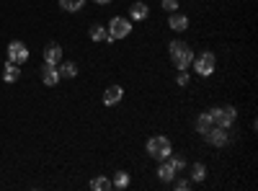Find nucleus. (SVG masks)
<instances>
[{
  "mask_svg": "<svg viewBox=\"0 0 258 191\" xmlns=\"http://www.w3.org/2000/svg\"><path fill=\"white\" fill-rule=\"evenodd\" d=\"M168 54H170V59H173L176 70H188L191 62H194V49L186 44V41H170Z\"/></svg>",
  "mask_w": 258,
  "mask_h": 191,
  "instance_id": "obj_1",
  "label": "nucleus"
},
{
  "mask_svg": "<svg viewBox=\"0 0 258 191\" xmlns=\"http://www.w3.org/2000/svg\"><path fill=\"white\" fill-rule=\"evenodd\" d=\"M129 34H132V21L129 18H111L109 21V29H106V39L103 41H109V44H114L116 39H126Z\"/></svg>",
  "mask_w": 258,
  "mask_h": 191,
  "instance_id": "obj_2",
  "label": "nucleus"
},
{
  "mask_svg": "<svg viewBox=\"0 0 258 191\" xmlns=\"http://www.w3.org/2000/svg\"><path fill=\"white\" fill-rule=\"evenodd\" d=\"M170 153H173V145H170L168 137L158 135V137H150L147 140V155L155 158V160H165Z\"/></svg>",
  "mask_w": 258,
  "mask_h": 191,
  "instance_id": "obj_3",
  "label": "nucleus"
},
{
  "mask_svg": "<svg viewBox=\"0 0 258 191\" xmlns=\"http://www.w3.org/2000/svg\"><path fill=\"white\" fill-rule=\"evenodd\" d=\"M212 121L214 126H222V130H230L238 119V111H235V106H217V109H212Z\"/></svg>",
  "mask_w": 258,
  "mask_h": 191,
  "instance_id": "obj_4",
  "label": "nucleus"
},
{
  "mask_svg": "<svg viewBox=\"0 0 258 191\" xmlns=\"http://www.w3.org/2000/svg\"><path fill=\"white\" fill-rule=\"evenodd\" d=\"M194 73L202 75V78H209L214 70H217V57H214L212 52H202L199 57H194Z\"/></svg>",
  "mask_w": 258,
  "mask_h": 191,
  "instance_id": "obj_5",
  "label": "nucleus"
},
{
  "mask_svg": "<svg viewBox=\"0 0 258 191\" xmlns=\"http://www.w3.org/2000/svg\"><path fill=\"white\" fill-rule=\"evenodd\" d=\"M8 59L16 62V65H24V62L29 59V49L24 41H11L8 44Z\"/></svg>",
  "mask_w": 258,
  "mask_h": 191,
  "instance_id": "obj_6",
  "label": "nucleus"
},
{
  "mask_svg": "<svg viewBox=\"0 0 258 191\" xmlns=\"http://www.w3.org/2000/svg\"><path fill=\"white\" fill-rule=\"evenodd\" d=\"M204 140L214 147H225L230 142V135H227V130H222V126H212V130L204 135Z\"/></svg>",
  "mask_w": 258,
  "mask_h": 191,
  "instance_id": "obj_7",
  "label": "nucleus"
},
{
  "mask_svg": "<svg viewBox=\"0 0 258 191\" xmlns=\"http://www.w3.org/2000/svg\"><path fill=\"white\" fill-rule=\"evenodd\" d=\"M41 83L44 86H57L59 83V70H57V65H49V62H44V68H41Z\"/></svg>",
  "mask_w": 258,
  "mask_h": 191,
  "instance_id": "obj_8",
  "label": "nucleus"
},
{
  "mask_svg": "<svg viewBox=\"0 0 258 191\" xmlns=\"http://www.w3.org/2000/svg\"><path fill=\"white\" fill-rule=\"evenodd\" d=\"M121 98H124V88L121 86H109L103 91V103L106 106H116Z\"/></svg>",
  "mask_w": 258,
  "mask_h": 191,
  "instance_id": "obj_9",
  "label": "nucleus"
},
{
  "mask_svg": "<svg viewBox=\"0 0 258 191\" xmlns=\"http://www.w3.org/2000/svg\"><path fill=\"white\" fill-rule=\"evenodd\" d=\"M168 26L173 29V31H186L188 29V16H183V13H178V11H173L170 13V18H168Z\"/></svg>",
  "mask_w": 258,
  "mask_h": 191,
  "instance_id": "obj_10",
  "label": "nucleus"
},
{
  "mask_svg": "<svg viewBox=\"0 0 258 191\" xmlns=\"http://www.w3.org/2000/svg\"><path fill=\"white\" fill-rule=\"evenodd\" d=\"M176 173H178V171H176L173 165H170V160H168V158H165V160H160V165H158V178H160L163 183H170Z\"/></svg>",
  "mask_w": 258,
  "mask_h": 191,
  "instance_id": "obj_11",
  "label": "nucleus"
},
{
  "mask_svg": "<svg viewBox=\"0 0 258 191\" xmlns=\"http://www.w3.org/2000/svg\"><path fill=\"white\" fill-rule=\"evenodd\" d=\"M44 62H49V65H59V62H62V47L54 44V41L47 44L44 47Z\"/></svg>",
  "mask_w": 258,
  "mask_h": 191,
  "instance_id": "obj_12",
  "label": "nucleus"
},
{
  "mask_svg": "<svg viewBox=\"0 0 258 191\" xmlns=\"http://www.w3.org/2000/svg\"><path fill=\"white\" fill-rule=\"evenodd\" d=\"M147 16H150L147 3H142V0H140V3H132V8H129V18H132V21H145Z\"/></svg>",
  "mask_w": 258,
  "mask_h": 191,
  "instance_id": "obj_13",
  "label": "nucleus"
},
{
  "mask_svg": "<svg viewBox=\"0 0 258 191\" xmlns=\"http://www.w3.org/2000/svg\"><path fill=\"white\" fill-rule=\"evenodd\" d=\"M212 126H214V121H212V114H209V111H204V114L197 119V132L204 137V135L212 130Z\"/></svg>",
  "mask_w": 258,
  "mask_h": 191,
  "instance_id": "obj_14",
  "label": "nucleus"
},
{
  "mask_svg": "<svg viewBox=\"0 0 258 191\" xmlns=\"http://www.w3.org/2000/svg\"><path fill=\"white\" fill-rule=\"evenodd\" d=\"M18 75H21L18 65L8 59V62H6V68H3V80H6V83H16V80H18Z\"/></svg>",
  "mask_w": 258,
  "mask_h": 191,
  "instance_id": "obj_15",
  "label": "nucleus"
},
{
  "mask_svg": "<svg viewBox=\"0 0 258 191\" xmlns=\"http://www.w3.org/2000/svg\"><path fill=\"white\" fill-rule=\"evenodd\" d=\"M59 78H75L78 75V65L75 62H59Z\"/></svg>",
  "mask_w": 258,
  "mask_h": 191,
  "instance_id": "obj_16",
  "label": "nucleus"
},
{
  "mask_svg": "<svg viewBox=\"0 0 258 191\" xmlns=\"http://www.w3.org/2000/svg\"><path fill=\"white\" fill-rule=\"evenodd\" d=\"M85 6V0H59V8L62 11H68V13H75Z\"/></svg>",
  "mask_w": 258,
  "mask_h": 191,
  "instance_id": "obj_17",
  "label": "nucleus"
},
{
  "mask_svg": "<svg viewBox=\"0 0 258 191\" xmlns=\"http://www.w3.org/2000/svg\"><path fill=\"white\" fill-rule=\"evenodd\" d=\"M91 188H93V191H109V188H114V186H111V181L106 178V176H98V178L91 181Z\"/></svg>",
  "mask_w": 258,
  "mask_h": 191,
  "instance_id": "obj_18",
  "label": "nucleus"
},
{
  "mask_svg": "<svg viewBox=\"0 0 258 191\" xmlns=\"http://www.w3.org/2000/svg\"><path fill=\"white\" fill-rule=\"evenodd\" d=\"M88 36H91L93 41H103V39H106V26H101V24H93V26L88 29Z\"/></svg>",
  "mask_w": 258,
  "mask_h": 191,
  "instance_id": "obj_19",
  "label": "nucleus"
},
{
  "mask_svg": "<svg viewBox=\"0 0 258 191\" xmlns=\"http://www.w3.org/2000/svg\"><path fill=\"white\" fill-rule=\"evenodd\" d=\"M207 178V168L202 165V163H194V168H191V181H204Z\"/></svg>",
  "mask_w": 258,
  "mask_h": 191,
  "instance_id": "obj_20",
  "label": "nucleus"
},
{
  "mask_svg": "<svg viewBox=\"0 0 258 191\" xmlns=\"http://www.w3.org/2000/svg\"><path fill=\"white\" fill-rule=\"evenodd\" d=\"M129 181H132V178H129V173H124V171H119V173L114 176V181H111V186H114V188H126V186H129Z\"/></svg>",
  "mask_w": 258,
  "mask_h": 191,
  "instance_id": "obj_21",
  "label": "nucleus"
},
{
  "mask_svg": "<svg viewBox=\"0 0 258 191\" xmlns=\"http://www.w3.org/2000/svg\"><path fill=\"white\" fill-rule=\"evenodd\" d=\"M168 160H170V165H173L176 171H183V168H186V160H183L181 155H173V153H170V155H168Z\"/></svg>",
  "mask_w": 258,
  "mask_h": 191,
  "instance_id": "obj_22",
  "label": "nucleus"
},
{
  "mask_svg": "<svg viewBox=\"0 0 258 191\" xmlns=\"http://www.w3.org/2000/svg\"><path fill=\"white\" fill-rule=\"evenodd\" d=\"M163 8H165L168 13H173V11H178V0H163Z\"/></svg>",
  "mask_w": 258,
  "mask_h": 191,
  "instance_id": "obj_23",
  "label": "nucleus"
},
{
  "mask_svg": "<svg viewBox=\"0 0 258 191\" xmlns=\"http://www.w3.org/2000/svg\"><path fill=\"white\" fill-rule=\"evenodd\" d=\"M176 83H178V86H188V73H186V70H181V73H178V78H176Z\"/></svg>",
  "mask_w": 258,
  "mask_h": 191,
  "instance_id": "obj_24",
  "label": "nucleus"
},
{
  "mask_svg": "<svg viewBox=\"0 0 258 191\" xmlns=\"http://www.w3.org/2000/svg\"><path fill=\"white\" fill-rule=\"evenodd\" d=\"M186 188H191V181H186V178L176 181V191H186Z\"/></svg>",
  "mask_w": 258,
  "mask_h": 191,
  "instance_id": "obj_25",
  "label": "nucleus"
},
{
  "mask_svg": "<svg viewBox=\"0 0 258 191\" xmlns=\"http://www.w3.org/2000/svg\"><path fill=\"white\" fill-rule=\"evenodd\" d=\"M96 6H106V3H111V0H93Z\"/></svg>",
  "mask_w": 258,
  "mask_h": 191,
  "instance_id": "obj_26",
  "label": "nucleus"
}]
</instances>
